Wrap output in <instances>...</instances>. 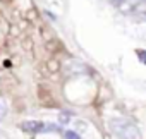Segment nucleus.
Listing matches in <instances>:
<instances>
[{"mask_svg": "<svg viewBox=\"0 0 146 139\" xmlns=\"http://www.w3.org/2000/svg\"><path fill=\"white\" fill-rule=\"evenodd\" d=\"M64 137H65V139H81L79 134L74 132V130H65V132H64Z\"/></svg>", "mask_w": 146, "mask_h": 139, "instance_id": "obj_4", "label": "nucleus"}, {"mask_svg": "<svg viewBox=\"0 0 146 139\" xmlns=\"http://www.w3.org/2000/svg\"><path fill=\"white\" fill-rule=\"evenodd\" d=\"M110 125H112V129H113L120 137H124V139H136V137L139 136L137 129H136L132 124H127V122H124V120H113Z\"/></svg>", "mask_w": 146, "mask_h": 139, "instance_id": "obj_1", "label": "nucleus"}, {"mask_svg": "<svg viewBox=\"0 0 146 139\" xmlns=\"http://www.w3.org/2000/svg\"><path fill=\"white\" fill-rule=\"evenodd\" d=\"M67 120H69L67 115H60V122H62V124H67Z\"/></svg>", "mask_w": 146, "mask_h": 139, "instance_id": "obj_6", "label": "nucleus"}, {"mask_svg": "<svg viewBox=\"0 0 146 139\" xmlns=\"http://www.w3.org/2000/svg\"><path fill=\"white\" fill-rule=\"evenodd\" d=\"M21 129L28 132H45V124L38 120H26L21 124Z\"/></svg>", "mask_w": 146, "mask_h": 139, "instance_id": "obj_2", "label": "nucleus"}, {"mask_svg": "<svg viewBox=\"0 0 146 139\" xmlns=\"http://www.w3.org/2000/svg\"><path fill=\"white\" fill-rule=\"evenodd\" d=\"M7 110H9V105H7V101L0 96V120H4V117L7 115Z\"/></svg>", "mask_w": 146, "mask_h": 139, "instance_id": "obj_3", "label": "nucleus"}, {"mask_svg": "<svg viewBox=\"0 0 146 139\" xmlns=\"http://www.w3.org/2000/svg\"><path fill=\"white\" fill-rule=\"evenodd\" d=\"M137 55H139L141 62H144V52H143V50H137Z\"/></svg>", "mask_w": 146, "mask_h": 139, "instance_id": "obj_5", "label": "nucleus"}]
</instances>
